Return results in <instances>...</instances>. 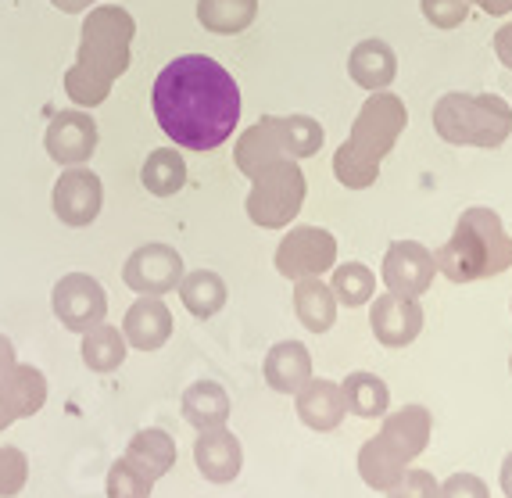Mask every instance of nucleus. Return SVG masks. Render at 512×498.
<instances>
[{"label": "nucleus", "instance_id": "f257e3e1", "mask_svg": "<svg viewBox=\"0 0 512 498\" xmlns=\"http://www.w3.org/2000/svg\"><path fill=\"white\" fill-rule=\"evenodd\" d=\"M151 108L176 147L215 151L233 137L240 122V86L208 54H183L158 72Z\"/></svg>", "mask_w": 512, "mask_h": 498}, {"label": "nucleus", "instance_id": "f03ea898", "mask_svg": "<svg viewBox=\"0 0 512 498\" xmlns=\"http://www.w3.org/2000/svg\"><path fill=\"white\" fill-rule=\"evenodd\" d=\"M133 33H137V22L126 8L101 4V8L86 11L83 29H79L76 65L65 72V94L79 108H97L108 101L115 79L126 76L129 61H133L129 54Z\"/></svg>", "mask_w": 512, "mask_h": 498}, {"label": "nucleus", "instance_id": "7ed1b4c3", "mask_svg": "<svg viewBox=\"0 0 512 498\" xmlns=\"http://www.w3.org/2000/svg\"><path fill=\"white\" fill-rule=\"evenodd\" d=\"M405 126H409V112H405L402 97L387 94V90L369 94V101L362 104L355 122H351L348 140L333 155V176L348 190L373 187L376 176H380V162L394 151Z\"/></svg>", "mask_w": 512, "mask_h": 498}, {"label": "nucleus", "instance_id": "20e7f679", "mask_svg": "<svg viewBox=\"0 0 512 498\" xmlns=\"http://www.w3.org/2000/svg\"><path fill=\"white\" fill-rule=\"evenodd\" d=\"M434 262L437 273H444L452 284L502 276L512 266V237L505 233L502 215L495 208H466Z\"/></svg>", "mask_w": 512, "mask_h": 498}, {"label": "nucleus", "instance_id": "39448f33", "mask_svg": "<svg viewBox=\"0 0 512 498\" xmlns=\"http://www.w3.org/2000/svg\"><path fill=\"white\" fill-rule=\"evenodd\" d=\"M434 129L444 144L495 151L512 133V108L498 94H444L434 104Z\"/></svg>", "mask_w": 512, "mask_h": 498}, {"label": "nucleus", "instance_id": "423d86ee", "mask_svg": "<svg viewBox=\"0 0 512 498\" xmlns=\"http://www.w3.org/2000/svg\"><path fill=\"white\" fill-rule=\"evenodd\" d=\"M326 133L312 115H265L251 129H244L233 147V162L244 176L276 158H312L319 155Z\"/></svg>", "mask_w": 512, "mask_h": 498}, {"label": "nucleus", "instance_id": "0eeeda50", "mask_svg": "<svg viewBox=\"0 0 512 498\" xmlns=\"http://www.w3.org/2000/svg\"><path fill=\"white\" fill-rule=\"evenodd\" d=\"M248 219L262 230H287L305 205V172L298 158H276L248 176Z\"/></svg>", "mask_w": 512, "mask_h": 498}, {"label": "nucleus", "instance_id": "6e6552de", "mask_svg": "<svg viewBox=\"0 0 512 498\" xmlns=\"http://www.w3.org/2000/svg\"><path fill=\"white\" fill-rule=\"evenodd\" d=\"M337 266V237L323 226H291L276 248V273L287 280L323 276Z\"/></svg>", "mask_w": 512, "mask_h": 498}, {"label": "nucleus", "instance_id": "1a4fd4ad", "mask_svg": "<svg viewBox=\"0 0 512 498\" xmlns=\"http://www.w3.org/2000/svg\"><path fill=\"white\" fill-rule=\"evenodd\" d=\"M51 309L65 330L86 334V330L104 323V316H108V294H104L101 280H94L90 273H69L54 284Z\"/></svg>", "mask_w": 512, "mask_h": 498}, {"label": "nucleus", "instance_id": "9d476101", "mask_svg": "<svg viewBox=\"0 0 512 498\" xmlns=\"http://www.w3.org/2000/svg\"><path fill=\"white\" fill-rule=\"evenodd\" d=\"M122 280L133 294H147V298H165L169 291H176L183 280V255L172 244H144L126 258L122 266Z\"/></svg>", "mask_w": 512, "mask_h": 498}, {"label": "nucleus", "instance_id": "9b49d317", "mask_svg": "<svg viewBox=\"0 0 512 498\" xmlns=\"http://www.w3.org/2000/svg\"><path fill=\"white\" fill-rule=\"evenodd\" d=\"M51 208L61 223L72 226V230H83V226L97 223V215L104 208L101 176L94 169H83V165H69L51 190Z\"/></svg>", "mask_w": 512, "mask_h": 498}, {"label": "nucleus", "instance_id": "f8f14e48", "mask_svg": "<svg viewBox=\"0 0 512 498\" xmlns=\"http://www.w3.org/2000/svg\"><path fill=\"white\" fill-rule=\"evenodd\" d=\"M434 273V251L423 248L419 241H394L384 255V266H380V280H384L387 291L409 294V298L427 294L430 284H434Z\"/></svg>", "mask_w": 512, "mask_h": 498}, {"label": "nucleus", "instance_id": "ddd939ff", "mask_svg": "<svg viewBox=\"0 0 512 498\" xmlns=\"http://www.w3.org/2000/svg\"><path fill=\"white\" fill-rule=\"evenodd\" d=\"M47 155L69 169V165H86L97 151V122L86 112L72 108V112H58L47 126V137H43Z\"/></svg>", "mask_w": 512, "mask_h": 498}, {"label": "nucleus", "instance_id": "4468645a", "mask_svg": "<svg viewBox=\"0 0 512 498\" xmlns=\"http://www.w3.org/2000/svg\"><path fill=\"white\" fill-rule=\"evenodd\" d=\"M369 327H373V337L384 348H405L423 330V305H419V298H409V294L387 291L373 301Z\"/></svg>", "mask_w": 512, "mask_h": 498}, {"label": "nucleus", "instance_id": "2eb2a0df", "mask_svg": "<svg viewBox=\"0 0 512 498\" xmlns=\"http://www.w3.org/2000/svg\"><path fill=\"white\" fill-rule=\"evenodd\" d=\"M194 463H197V473L212 484L237 481L240 470H244V448H240V438L230 427L197 430Z\"/></svg>", "mask_w": 512, "mask_h": 498}, {"label": "nucleus", "instance_id": "dca6fc26", "mask_svg": "<svg viewBox=\"0 0 512 498\" xmlns=\"http://www.w3.org/2000/svg\"><path fill=\"white\" fill-rule=\"evenodd\" d=\"M122 334H126L129 348L137 352H158L165 348V341L172 337V312L162 298H147L140 294L133 305H129L126 319H122Z\"/></svg>", "mask_w": 512, "mask_h": 498}, {"label": "nucleus", "instance_id": "f3484780", "mask_svg": "<svg viewBox=\"0 0 512 498\" xmlns=\"http://www.w3.org/2000/svg\"><path fill=\"white\" fill-rule=\"evenodd\" d=\"M294 409H298V420L305 423L308 430H337L348 416V405H344V391L341 384H333V380H308L301 387L298 395H294Z\"/></svg>", "mask_w": 512, "mask_h": 498}, {"label": "nucleus", "instance_id": "a211bd4d", "mask_svg": "<svg viewBox=\"0 0 512 498\" xmlns=\"http://www.w3.org/2000/svg\"><path fill=\"white\" fill-rule=\"evenodd\" d=\"M262 377L276 395H298L301 387L312 380V355L301 341L273 344L262 362Z\"/></svg>", "mask_w": 512, "mask_h": 498}, {"label": "nucleus", "instance_id": "6ab92c4d", "mask_svg": "<svg viewBox=\"0 0 512 498\" xmlns=\"http://www.w3.org/2000/svg\"><path fill=\"white\" fill-rule=\"evenodd\" d=\"M409 463L412 459L402 456V452H398L384 434H376V438H369L366 445L359 448V477L373 491H391L394 484L405 477Z\"/></svg>", "mask_w": 512, "mask_h": 498}, {"label": "nucleus", "instance_id": "aec40b11", "mask_svg": "<svg viewBox=\"0 0 512 498\" xmlns=\"http://www.w3.org/2000/svg\"><path fill=\"white\" fill-rule=\"evenodd\" d=\"M387 441H391L402 456L416 459L423 456V448L430 445V434H434V416H430L427 405H405L398 413L384 416V427H380Z\"/></svg>", "mask_w": 512, "mask_h": 498}, {"label": "nucleus", "instance_id": "412c9836", "mask_svg": "<svg viewBox=\"0 0 512 498\" xmlns=\"http://www.w3.org/2000/svg\"><path fill=\"white\" fill-rule=\"evenodd\" d=\"M176 441L165 434V430L151 427V430H140V434H133L126 445V463L133 466V470H140L147 477V481H162L165 473L176 466Z\"/></svg>", "mask_w": 512, "mask_h": 498}, {"label": "nucleus", "instance_id": "4be33fe9", "mask_svg": "<svg viewBox=\"0 0 512 498\" xmlns=\"http://www.w3.org/2000/svg\"><path fill=\"white\" fill-rule=\"evenodd\" d=\"M351 79L362 86V90H387L398 76V58H394L391 43L384 40H362L355 43V51L348 58Z\"/></svg>", "mask_w": 512, "mask_h": 498}, {"label": "nucleus", "instance_id": "5701e85b", "mask_svg": "<svg viewBox=\"0 0 512 498\" xmlns=\"http://www.w3.org/2000/svg\"><path fill=\"white\" fill-rule=\"evenodd\" d=\"M180 409H183V420L194 430L226 427V420H230V395L215 380H197V384H190L183 391Z\"/></svg>", "mask_w": 512, "mask_h": 498}, {"label": "nucleus", "instance_id": "b1692460", "mask_svg": "<svg viewBox=\"0 0 512 498\" xmlns=\"http://www.w3.org/2000/svg\"><path fill=\"white\" fill-rule=\"evenodd\" d=\"M294 312H298L301 327L308 334H326L337 319V298H333L330 284H323V276H305L294 280Z\"/></svg>", "mask_w": 512, "mask_h": 498}, {"label": "nucleus", "instance_id": "393cba45", "mask_svg": "<svg viewBox=\"0 0 512 498\" xmlns=\"http://www.w3.org/2000/svg\"><path fill=\"white\" fill-rule=\"evenodd\" d=\"M79 355H83V366L90 373H115L126 362L129 355V344H126V334L119 327H111V323H97L83 334V344H79Z\"/></svg>", "mask_w": 512, "mask_h": 498}, {"label": "nucleus", "instance_id": "a878e982", "mask_svg": "<svg viewBox=\"0 0 512 498\" xmlns=\"http://www.w3.org/2000/svg\"><path fill=\"white\" fill-rule=\"evenodd\" d=\"M180 301L183 309L190 312L194 319H212L215 312H222L230 291H226V280L212 269H194V273H183L180 280Z\"/></svg>", "mask_w": 512, "mask_h": 498}, {"label": "nucleus", "instance_id": "bb28decb", "mask_svg": "<svg viewBox=\"0 0 512 498\" xmlns=\"http://www.w3.org/2000/svg\"><path fill=\"white\" fill-rule=\"evenodd\" d=\"M344 391V405H348L351 416H362V420H384L387 409H391V387L376 373H351L341 384Z\"/></svg>", "mask_w": 512, "mask_h": 498}, {"label": "nucleus", "instance_id": "cd10ccee", "mask_svg": "<svg viewBox=\"0 0 512 498\" xmlns=\"http://www.w3.org/2000/svg\"><path fill=\"white\" fill-rule=\"evenodd\" d=\"M140 183L151 190L154 198H172L187 187V162H183L180 147H158L140 165Z\"/></svg>", "mask_w": 512, "mask_h": 498}, {"label": "nucleus", "instance_id": "c85d7f7f", "mask_svg": "<svg viewBox=\"0 0 512 498\" xmlns=\"http://www.w3.org/2000/svg\"><path fill=\"white\" fill-rule=\"evenodd\" d=\"M258 18V0H197V22L205 33L237 36Z\"/></svg>", "mask_w": 512, "mask_h": 498}, {"label": "nucleus", "instance_id": "c756f323", "mask_svg": "<svg viewBox=\"0 0 512 498\" xmlns=\"http://www.w3.org/2000/svg\"><path fill=\"white\" fill-rule=\"evenodd\" d=\"M0 384H4V391H8L11 402H15L18 420L36 416L43 405H47V377H43L36 366H29V362H15L11 370L0 373Z\"/></svg>", "mask_w": 512, "mask_h": 498}, {"label": "nucleus", "instance_id": "7c9ffc66", "mask_svg": "<svg viewBox=\"0 0 512 498\" xmlns=\"http://www.w3.org/2000/svg\"><path fill=\"white\" fill-rule=\"evenodd\" d=\"M330 291L337 298V305L344 309H359V305H369L376 298V276L369 266L362 262H344V266H333V280Z\"/></svg>", "mask_w": 512, "mask_h": 498}, {"label": "nucleus", "instance_id": "2f4dec72", "mask_svg": "<svg viewBox=\"0 0 512 498\" xmlns=\"http://www.w3.org/2000/svg\"><path fill=\"white\" fill-rule=\"evenodd\" d=\"M151 488H154V481H147L144 473L133 470V466H129L126 459L111 463L108 484H104L108 498H151Z\"/></svg>", "mask_w": 512, "mask_h": 498}, {"label": "nucleus", "instance_id": "473e14b6", "mask_svg": "<svg viewBox=\"0 0 512 498\" xmlns=\"http://www.w3.org/2000/svg\"><path fill=\"white\" fill-rule=\"evenodd\" d=\"M29 481V459L22 448L0 445V498H15Z\"/></svg>", "mask_w": 512, "mask_h": 498}, {"label": "nucleus", "instance_id": "72a5a7b5", "mask_svg": "<svg viewBox=\"0 0 512 498\" xmlns=\"http://www.w3.org/2000/svg\"><path fill=\"white\" fill-rule=\"evenodd\" d=\"M419 8L434 29H459L470 18V0H419Z\"/></svg>", "mask_w": 512, "mask_h": 498}, {"label": "nucleus", "instance_id": "f704fd0d", "mask_svg": "<svg viewBox=\"0 0 512 498\" xmlns=\"http://www.w3.org/2000/svg\"><path fill=\"white\" fill-rule=\"evenodd\" d=\"M387 498H437V481L430 470H405V477L387 491Z\"/></svg>", "mask_w": 512, "mask_h": 498}, {"label": "nucleus", "instance_id": "c9c22d12", "mask_svg": "<svg viewBox=\"0 0 512 498\" xmlns=\"http://www.w3.org/2000/svg\"><path fill=\"white\" fill-rule=\"evenodd\" d=\"M437 498H491V491L477 473H452L444 484H437Z\"/></svg>", "mask_w": 512, "mask_h": 498}, {"label": "nucleus", "instance_id": "e433bc0d", "mask_svg": "<svg viewBox=\"0 0 512 498\" xmlns=\"http://www.w3.org/2000/svg\"><path fill=\"white\" fill-rule=\"evenodd\" d=\"M495 54H498V61H502L505 69L512 72V22H505V26L495 33Z\"/></svg>", "mask_w": 512, "mask_h": 498}, {"label": "nucleus", "instance_id": "4c0bfd02", "mask_svg": "<svg viewBox=\"0 0 512 498\" xmlns=\"http://www.w3.org/2000/svg\"><path fill=\"white\" fill-rule=\"evenodd\" d=\"M15 420H18V409H15V402H11L8 391H4V384H0V430H8Z\"/></svg>", "mask_w": 512, "mask_h": 498}, {"label": "nucleus", "instance_id": "58836bf2", "mask_svg": "<svg viewBox=\"0 0 512 498\" xmlns=\"http://www.w3.org/2000/svg\"><path fill=\"white\" fill-rule=\"evenodd\" d=\"M470 4H477L480 11H487V15H495V18H502L512 11V0H470Z\"/></svg>", "mask_w": 512, "mask_h": 498}, {"label": "nucleus", "instance_id": "ea45409f", "mask_svg": "<svg viewBox=\"0 0 512 498\" xmlns=\"http://www.w3.org/2000/svg\"><path fill=\"white\" fill-rule=\"evenodd\" d=\"M18 362V352H15V344H11V337H4L0 334V373L4 370H11Z\"/></svg>", "mask_w": 512, "mask_h": 498}, {"label": "nucleus", "instance_id": "a19ab883", "mask_svg": "<svg viewBox=\"0 0 512 498\" xmlns=\"http://www.w3.org/2000/svg\"><path fill=\"white\" fill-rule=\"evenodd\" d=\"M51 4L65 15H79V11H90V4H97V0H51Z\"/></svg>", "mask_w": 512, "mask_h": 498}, {"label": "nucleus", "instance_id": "79ce46f5", "mask_svg": "<svg viewBox=\"0 0 512 498\" xmlns=\"http://www.w3.org/2000/svg\"><path fill=\"white\" fill-rule=\"evenodd\" d=\"M498 484H502L505 498H512V452H509V456H505L502 473H498Z\"/></svg>", "mask_w": 512, "mask_h": 498}, {"label": "nucleus", "instance_id": "37998d69", "mask_svg": "<svg viewBox=\"0 0 512 498\" xmlns=\"http://www.w3.org/2000/svg\"><path fill=\"white\" fill-rule=\"evenodd\" d=\"M509 373H512V355H509Z\"/></svg>", "mask_w": 512, "mask_h": 498}]
</instances>
